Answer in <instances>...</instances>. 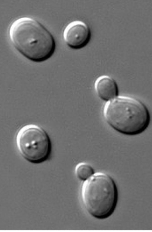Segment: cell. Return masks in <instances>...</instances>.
Masks as SVG:
<instances>
[{
	"mask_svg": "<svg viewBox=\"0 0 152 232\" xmlns=\"http://www.w3.org/2000/svg\"><path fill=\"white\" fill-rule=\"evenodd\" d=\"M10 39L16 49L30 60L45 61L54 54V38L42 24L31 17H23L14 21L9 29Z\"/></svg>",
	"mask_w": 152,
	"mask_h": 232,
	"instance_id": "cell-1",
	"label": "cell"
},
{
	"mask_svg": "<svg viewBox=\"0 0 152 232\" xmlns=\"http://www.w3.org/2000/svg\"><path fill=\"white\" fill-rule=\"evenodd\" d=\"M103 115L111 127L126 135L141 133L150 122L149 113L145 105L130 96H118L107 101L103 107Z\"/></svg>",
	"mask_w": 152,
	"mask_h": 232,
	"instance_id": "cell-2",
	"label": "cell"
},
{
	"mask_svg": "<svg viewBox=\"0 0 152 232\" xmlns=\"http://www.w3.org/2000/svg\"><path fill=\"white\" fill-rule=\"evenodd\" d=\"M81 197L88 213L98 219L107 218L113 213L118 199L115 182L108 174L97 172L84 181Z\"/></svg>",
	"mask_w": 152,
	"mask_h": 232,
	"instance_id": "cell-3",
	"label": "cell"
},
{
	"mask_svg": "<svg viewBox=\"0 0 152 232\" xmlns=\"http://www.w3.org/2000/svg\"><path fill=\"white\" fill-rule=\"evenodd\" d=\"M17 148L22 157L33 163L48 159L51 151L50 138L46 132L37 125L29 124L21 127L16 137Z\"/></svg>",
	"mask_w": 152,
	"mask_h": 232,
	"instance_id": "cell-4",
	"label": "cell"
},
{
	"mask_svg": "<svg viewBox=\"0 0 152 232\" xmlns=\"http://www.w3.org/2000/svg\"><path fill=\"white\" fill-rule=\"evenodd\" d=\"M63 37L67 45L75 50L81 49L89 42L91 33L88 25L84 22L79 20L72 21L65 27Z\"/></svg>",
	"mask_w": 152,
	"mask_h": 232,
	"instance_id": "cell-5",
	"label": "cell"
},
{
	"mask_svg": "<svg viewBox=\"0 0 152 232\" xmlns=\"http://www.w3.org/2000/svg\"><path fill=\"white\" fill-rule=\"evenodd\" d=\"M94 86L96 94L103 100L107 101L118 96L117 84L113 78L108 75L98 77L95 81Z\"/></svg>",
	"mask_w": 152,
	"mask_h": 232,
	"instance_id": "cell-6",
	"label": "cell"
},
{
	"mask_svg": "<svg viewBox=\"0 0 152 232\" xmlns=\"http://www.w3.org/2000/svg\"><path fill=\"white\" fill-rule=\"evenodd\" d=\"M76 175L80 180L84 181L90 177L94 173V170L89 164L84 162H80L76 166L75 169Z\"/></svg>",
	"mask_w": 152,
	"mask_h": 232,
	"instance_id": "cell-7",
	"label": "cell"
}]
</instances>
